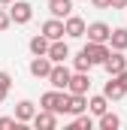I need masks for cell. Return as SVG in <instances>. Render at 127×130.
<instances>
[{
    "label": "cell",
    "instance_id": "6da1fadb",
    "mask_svg": "<svg viewBox=\"0 0 127 130\" xmlns=\"http://www.w3.org/2000/svg\"><path fill=\"white\" fill-rule=\"evenodd\" d=\"M9 18H12V24H27L33 18V6L27 0H12L9 3Z\"/></svg>",
    "mask_w": 127,
    "mask_h": 130
},
{
    "label": "cell",
    "instance_id": "7a4b0ae2",
    "mask_svg": "<svg viewBox=\"0 0 127 130\" xmlns=\"http://www.w3.org/2000/svg\"><path fill=\"white\" fill-rule=\"evenodd\" d=\"M64 100H67V91H58V88H52V91H45V94L39 97V109L64 112Z\"/></svg>",
    "mask_w": 127,
    "mask_h": 130
},
{
    "label": "cell",
    "instance_id": "3957f363",
    "mask_svg": "<svg viewBox=\"0 0 127 130\" xmlns=\"http://www.w3.org/2000/svg\"><path fill=\"white\" fill-rule=\"evenodd\" d=\"M82 55L88 58V64H91V67H97V64L106 61V55H109V42H88V45L82 48Z\"/></svg>",
    "mask_w": 127,
    "mask_h": 130
},
{
    "label": "cell",
    "instance_id": "277c9868",
    "mask_svg": "<svg viewBox=\"0 0 127 130\" xmlns=\"http://www.w3.org/2000/svg\"><path fill=\"white\" fill-rule=\"evenodd\" d=\"M67 91H70V94H88V91H91V76H88V73H82V70L70 73Z\"/></svg>",
    "mask_w": 127,
    "mask_h": 130
},
{
    "label": "cell",
    "instance_id": "5b68a950",
    "mask_svg": "<svg viewBox=\"0 0 127 130\" xmlns=\"http://www.w3.org/2000/svg\"><path fill=\"white\" fill-rule=\"evenodd\" d=\"M70 73L73 70H67L64 64H52V70H49V85L52 88H58V91H67V82H70Z\"/></svg>",
    "mask_w": 127,
    "mask_h": 130
},
{
    "label": "cell",
    "instance_id": "8992f818",
    "mask_svg": "<svg viewBox=\"0 0 127 130\" xmlns=\"http://www.w3.org/2000/svg\"><path fill=\"white\" fill-rule=\"evenodd\" d=\"M109 33H112V27H109L106 21H91V24H85L88 42H109Z\"/></svg>",
    "mask_w": 127,
    "mask_h": 130
},
{
    "label": "cell",
    "instance_id": "52a82bcc",
    "mask_svg": "<svg viewBox=\"0 0 127 130\" xmlns=\"http://www.w3.org/2000/svg\"><path fill=\"white\" fill-rule=\"evenodd\" d=\"M30 124L36 130H55V127H58V112H52V109H39V112L30 118Z\"/></svg>",
    "mask_w": 127,
    "mask_h": 130
},
{
    "label": "cell",
    "instance_id": "ba28073f",
    "mask_svg": "<svg viewBox=\"0 0 127 130\" xmlns=\"http://www.w3.org/2000/svg\"><path fill=\"white\" fill-rule=\"evenodd\" d=\"M103 70L109 73V76H115V73H121L127 67V58H124V52H115V48H109V55H106V61H103Z\"/></svg>",
    "mask_w": 127,
    "mask_h": 130
},
{
    "label": "cell",
    "instance_id": "9c48e42d",
    "mask_svg": "<svg viewBox=\"0 0 127 130\" xmlns=\"http://www.w3.org/2000/svg\"><path fill=\"white\" fill-rule=\"evenodd\" d=\"M64 33L70 36V39H82L85 36V18H79V15H67L64 18Z\"/></svg>",
    "mask_w": 127,
    "mask_h": 130
},
{
    "label": "cell",
    "instance_id": "30bf717a",
    "mask_svg": "<svg viewBox=\"0 0 127 130\" xmlns=\"http://www.w3.org/2000/svg\"><path fill=\"white\" fill-rule=\"evenodd\" d=\"M88 109V94H70L67 91V100H64V112L67 115H79Z\"/></svg>",
    "mask_w": 127,
    "mask_h": 130
},
{
    "label": "cell",
    "instance_id": "8fae6325",
    "mask_svg": "<svg viewBox=\"0 0 127 130\" xmlns=\"http://www.w3.org/2000/svg\"><path fill=\"white\" fill-rule=\"evenodd\" d=\"M45 58H49L52 64H64V61L70 58V45H67L64 39H52V42H49V52H45Z\"/></svg>",
    "mask_w": 127,
    "mask_h": 130
},
{
    "label": "cell",
    "instance_id": "7c38bea8",
    "mask_svg": "<svg viewBox=\"0 0 127 130\" xmlns=\"http://www.w3.org/2000/svg\"><path fill=\"white\" fill-rule=\"evenodd\" d=\"M27 70H30L33 79H45V76H49V70H52V61H49L45 55H33V61H30Z\"/></svg>",
    "mask_w": 127,
    "mask_h": 130
},
{
    "label": "cell",
    "instance_id": "4fadbf2b",
    "mask_svg": "<svg viewBox=\"0 0 127 130\" xmlns=\"http://www.w3.org/2000/svg\"><path fill=\"white\" fill-rule=\"evenodd\" d=\"M42 36L52 42V39H64V18H49L42 24Z\"/></svg>",
    "mask_w": 127,
    "mask_h": 130
},
{
    "label": "cell",
    "instance_id": "5bb4252c",
    "mask_svg": "<svg viewBox=\"0 0 127 130\" xmlns=\"http://www.w3.org/2000/svg\"><path fill=\"white\" fill-rule=\"evenodd\" d=\"M33 115H36V103H30V100H21V103L15 106V121H18V124H30Z\"/></svg>",
    "mask_w": 127,
    "mask_h": 130
},
{
    "label": "cell",
    "instance_id": "9a60e30c",
    "mask_svg": "<svg viewBox=\"0 0 127 130\" xmlns=\"http://www.w3.org/2000/svg\"><path fill=\"white\" fill-rule=\"evenodd\" d=\"M124 94H127L124 85H121L115 76H109V82H106V88H103V97H106V100H121Z\"/></svg>",
    "mask_w": 127,
    "mask_h": 130
},
{
    "label": "cell",
    "instance_id": "2e32d148",
    "mask_svg": "<svg viewBox=\"0 0 127 130\" xmlns=\"http://www.w3.org/2000/svg\"><path fill=\"white\" fill-rule=\"evenodd\" d=\"M49 12L52 18H67L73 12V0H49Z\"/></svg>",
    "mask_w": 127,
    "mask_h": 130
},
{
    "label": "cell",
    "instance_id": "e0dca14e",
    "mask_svg": "<svg viewBox=\"0 0 127 130\" xmlns=\"http://www.w3.org/2000/svg\"><path fill=\"white\" fill-rule=\"evenodd\" d=\"M109 45L115 52H127V27H115L109 33Z\"/></svg>",
    "mask_w": 127,
    "mask_h": 130
},
{
    "label": "cell",
    "instance_id": "ac0fdd59",
    "mask_svg": "<svg viewBox=\"0 0 127 130\" xmlns=\"http://www.w3.org/2000/svg\"><path fill=\"white\" fill-rule=\"evenodd\" d=\"M97 118H100V121H97L100 130H118V127H121V118H118L115 112H109V109H106L103 115H97Z\"/></svg>",
    "mask_w": 127,
    "mask_h": 130
},
{
    "label": "cell",
    "instance_id": "d6986e66",
    "mask_svg": "<svg viewBox=\"0 0 127 130\" xmlns=\"http://www.w3.org/2000/svg\"><path fill=\"white\" fill-rule=\"evenodd\" d=\"M88 109H91V115H103L109 109V100L103 97V94H94V97L88 100Z\"/></svg>",
    "mask_w": 127,
    "mask_h": 130
},
{
    "label": "cell",
    "instance_id": "ffe728a7",
    "mask_svg": "<svg viewBox=\"0 0 127 130\" xmlns=\"http://www.w3.org/2000/svg\"><path fill=\"white\" fill-rule=\"evenodd\" d=\"M27 48H30V55H45V52H49V39H45L42 33H36L30 42H27Z\"/></svg>",
    "mask_w": 127,
    "mask_h": 130
},
{
    "label": "cell",
    "instance_id": "44dd1931",
    "mask_svg": "<svg viewBox=\"0 0 127 130\" xmlns=\"http://www.w3.org/2000/svg\"><path fill=\"white\" fill-rule=\"evenodd\" d=\"M9 88H12V76H9L6 70H0V103L6 100V94H9Z\"/></svg>",
    "mask_w": 127,
    "mask_h": 130
},
{
    "label": "cell",
    "instance_id": "7402d4cb",
    "mask_svg": "<svg viewBox=\"0 0 127 130\" xmlns=\"http://www.w3.org/2000/svg\"><path fill=\"white\" fill-rule=\"evenodd\" d=\"M73 127H76V130H91V127H94V118L79 112V115H76V121H73Z\"/></svg>",
    "mask_w": 127,
    "mask_h": 130
},
{
    "label": "cell",
    "instance_id": "603a6c76",
    "mask_svg": "<svg viewBox=\"0 0 127 130\" xmlns=\"http://www.w3.org/2000/svg\"><path fill=\"white\" fill-rule=\"evenodd\" d=\"M73 70H82V73H88V70H91V64H88V58H85L82 52H79V55L73 58Z\"/></svg>",
    "mask_w": 127,
    "mask_h": 130
},
{
    "label": "cell",
    "instance_id": "cb8c5ba5",
    "mask_svg": "<svg viewBox=\"0 0 127 130\" xmlns=\"http://www.w3.org/2000/svg\"><path fill=\"white\" fill-rule=\"evenodd\" d=\"M9 24H12L9 12H6V9H0V33H3V30H9Z\"/></svg>",
    "mask_w": 127,
    "mask_h": 130
},
{
    "label": "cell",
    "instance_id": "d4e9b609",
    "mask_svg": "<svg viewBox=\"0 0 127 130\" xmlns=\"http://www.w3.org/2000/svg\"><path fill=\"white\" fill-rule=\"evenodd\" d=\"M9 127H21L15 118H0V130H9Z\"/></svg>",
    "mask_w": 127,
    "mask_h": 130
},
{
    "label": "cell",
    "instance_id": "484cf974",
    "mask_svg": "<svg viewBox=\"0 0 127 130\" xmlns=\"http://www.w3.org/2000/svg\"><path fill=\"white\" fill-rule=\"evenodd\" d=\"M127 0H109V9H124Z\"/></svg>",
    "mask_w": 127,
    "mask_h": 130
},
{
    "label": "cell",
    "instance_id": "4316f807",
    "mask_svg": "<svg viewBox=\"0 0 127 130\" xmlns=\"http://www.w3.org/2000/svg\"><path fill=\"white\" fill-rule=\"evenodd\" d=\"M94 3V9H109V0H91Z\"/></svg>",
    "mask_w": 127,
    "mask_h": 130
},
{
    "label": "cell",
    "instance_id": "83f0119b",
    "mask_svg": "<svg viewBox=\"0 0 127 130\" xmlns=\"http://www.w3.org/2000/svg\"><path fill=\"white\" fill-rule=\"evenodd\" d=\"M0 3H3V6H9V3H12V0H0Z\"/></svg>",
    "mask_w": 127,
    "mask_h": 130
},
{
    "label": "cell",
    "instance_id": "f1b7e54d",
    "mask_svg": "<svg viewBox=\"0 0 127 130\" xmlns=\"http://www.w3.org/2000/svg\"><path fill=\"white\" fill-rule=\"evenodd\" d=\"M124 12H127V6H124Z\"/></svg>",
    "mask_w": 127,
    "mask_h": 130
}]
</instances>
